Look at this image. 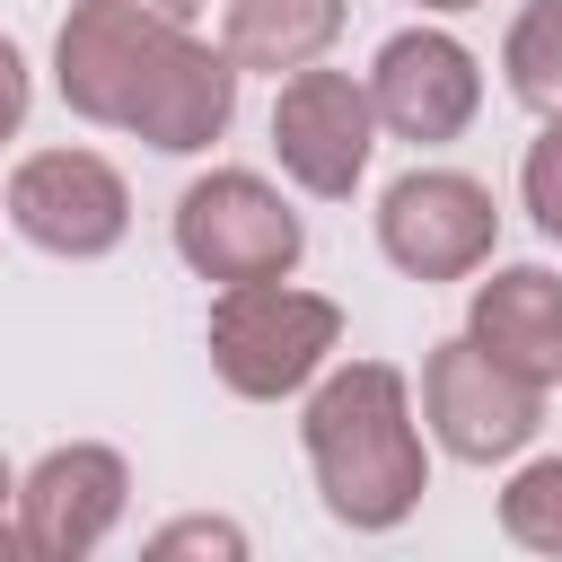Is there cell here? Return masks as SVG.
<instances>
[{
  "label": "cell",
  "mask_w": 562,
  "mask_h": 562,
  "mask_svg": "<svg viewBox=\"0 0 562 562\" xmlns=\"http://www.w3.org/2000/svg\"><path fill=\"white\" fill-rule=\"evenodd\" d=\"M307 474L325 492V509L360 536H386L422 509L430 492V457H422V422H413V386L395 360H342L316 378L307 413Z\"/></svg>",
  "instance_id": "1"
},
{
  "label": "cell",
  "mask_w": 562,
  "mask_h": 562,
  "mask_svg": "<svg viewBox=\"0 0 562 562\" xmlns=\"http://www.w3.org/2000/svg\"><path fill=\"white\" fill-rule=\"evenodd\" d=\"M202 342H211V369H220L228 395L281 404V395H299V386L325 369V351L342 342V307L316 299V290H299L290 272H281V281H228V290L211 299Z\"/></svg>",
  "instance_id": "2"
},
{
  "label": "cell",
  "mask_w": 562,
  "mask_h": 562,
  "mask_svg": "<svg viewBox=\"0 0 562 562\" xmlns=\"http://www.w3.org/2000/svg\"><path fill=\"white\" fill-rule=\"evenodd\" d=\"M184 44H193V26H167V18L114 9V0H70V18L53 35V88L79 123L140 132V114H149V97Z\"/></svg>",
  "instance_id": "3"
},
{
  "label": "cell",
  "mask_w": 562,
  "mask_h": 562,
  "mask_svg": "<svg viewBox=\"0 0 562 562\" xmlns=\"http://www.w3.org/2000/svg\"><path fill=\"white\" fill-rule=\"evenodd\" d=\"M176 255L220 290L228 281H281V272H299L307 228L255 167H211L176 193Z\"/></svg>",
  "instance_id": "4"
},
{
  "label": "cell",
  "mask_w": 562,
  "mask_h": 562,
  "mask_svg": "<svg viewBox=\"0 0 562 562\" xmlns=\"http://www.w3.org/2000/svg\"><path fill=\"white\" fill-rule=\"evenodd\" d=\"M0 220L26 246L61 255V263H97V255H114L132 237V184L97 149H35V158L9 167Z\"/></svg>",
  "instance_id": "5"
},
{
  "label": "cell",
  "mask_w": 562,
  "mask_h": 562,
  "mask_svg": "<svg viewBox=\"0 0 562 562\" xmlns=\"http://www.w3.org/2000/svg\"><path fill=\"white\" fill-rule=\"evenodd\" d=\"M492 237H501V202L465 167H413V176H395L378 193V246L413 281H465V272H483Z\"/></svg>",
  "instance_id": "6"
},
{
  "label": "cell",
  "mask_w": 562,
  "mask_h": 562,
  "mask_svg": "<svg viewBox=\"0 0 562 562\" xmlns=\"http://www.w3.org/2000/svg\"><path fill=\"white\" fill-rule=\"evenodd\" d=\"M369 149H378V105H369V79L351 70H290L281 97H272V158L299 193L316 202H342L360 176H369Z\"/></svg>",
  "instance_id": "7"
},
{
  "label": "cell",
  "mask_w": 562,
  "mask_h": 562,
  "mask_svg": "<svg viewBox=\"0 0 562 562\" xmlns=\"http://www.w3.org/2000/svg\"><path fill=\"white\" fill-rule=\"evenodd\" d=\"M422 422L439 430L448 457L465 465H492V457H518L544 422V386H527L518 369H501L474 334H448L430 360H422Z\"/></svg>",
  "instance_id": "8"
},
{
  "label": "cell",
  "mask_w": 562,
  "mask_h": 562,
  "mask_svg": "<svg viewBox=\"0 0 562 562\" xmlns=\"http://www.w3.org/2000/svg\"><path fill=\"white\" fill-rule=\"evenodd\" d=\"M123 501H132V465L105 439L44 448L26 465V483H18V544H26V562H79V553H97L123 527Z\"/></svg>",
  "instance_id": "9"
},
{
  "label": "cell",
  "mask_w": 562,
  "mask_h": 562,
  "mask_svg": "<svg viewBox=\"0 0 562 562\" xmlns=\"http://www.w3.org/2000/svg\"><path fill=\"white\" fill-rule=\"evenodd\" d=\"M369 105H378V132L430 149V140H457V132L474 123L483 70H474V53H465L457 35L404 26V35H386L378 61H369Z\"/></svg>",
  "instance_id": "10"
},
{
  "label": "cell",
  "mask_w": 562,
  "mask_h": 562,
  "mask_svg": "<svg viewBox=\"0 0 562 562\" xmlns=\"http://www.w3.org/2000/svg\"><path fill=\"white\" fill-rule=\"evenodd\" d=\"M465 334L518 369L527 386H562V272L553 263H501L492 281H474Z\"/></svg>",
  "instance_id": "11"
},
{
  "label": "cell",
  "mask_w": 562,
  "mask_h": 562,
  "mask_svg": "<svg viewBox=\"0 0 562 562\" xmlns=\"http://www.w3.org/2000/svg\"><path fill=\"white\" fill-rule=\"evenodd\" d=\"M237 61L220 53V44H184L176 53V70L158 79V97H149V114H140V132L132 140H149V149H167V158H193V149H211L228 123H237Z\"/></svg>",
  "instance_id": "12"
},
{
  "label": "cell",
  "mask_w": 562,
  "mask_h": 562,
  "mask_svg": "<svg viewBox=\"0 0 562 562\" xmlns=\"http://www.w3.org/2000/svg\"><path fill=\"white\" fill-rule=\"evenodd\" d=\"M342 18H351V0H228V18H220V53H228L237 70H272V79H290V70L325 61V44L342 35Z\"/></svg>",
  "instance_id": "13"
},
{
  "label": "cell",
  "mask_w": 562,
  "mask_h": 562,
  "mask_svg": "<svg viewBox=\"0 0 562 562\" xmlns=\"http://www.w3.org/2000/svg\"><path fill=\"white\" fill-rule=\"evenodd\" d=\"M501 70H509V97L536 105V114H562V0H527L501 35Z\"/></svg>",
  "instance_id": "14"
},
{
  "label": "cell",
  "mask_w": 562,
  "mask_h": 562,
  "mask_svg": "<svg viewBox=\"0 0 562 562\" xmlns=\"http://www.w3.org/2000/svg\"><path fill=\"white\" fill-rule=\"evenodd\" d=\"M501 527H509V544H527V553H562V457H536V465L509 474Z\"/></svg>",
  "instance_id": "15"
},
{
  "label": "cell",
  "mask_w": 562,
  "mask_h": 562,
  "mask_svg": "<svg viewBox=\"0 0 562 562\" xmlns=\"http://www.w3.org/2000/svg\"><path fill=\"white\" fill-rule=\"evenodd\" d=\"M518 193L536 211V228L562 246V114H544V132L527 140V167H518Z\"/></svg>",
  "instance_id": "16"
},
{
  "label": "cell",
  "mask_w": 562,
  "mask_h": 562,
  "mask_svg": "<svg viewBox=\"0 0 562 562\" xmlns=\"http://www.w3.org/2000/svg\"><path fill=\"white\" fill-rule=\"evenodd\" d=\"M149 553H158V562H167V553H246V536H237L228 518H176V527L149 536Z\"/></svg>",
  "instance_id": "17"
},
{
  "label": "cell",
  "mask_w": 562,
  "mask_h": 562,
  "mask_svg": "<svg viewBox=\"0 0 562 562\" xmlns=\"http://www.w3.org/2000/svg\"><path fill=\"white\" fill-rule=\"evenodd\" d=\"M26 97H35V88H26V53L0 35V140H18V123H26Z\"/></svg>",
  "instance_id": "18"
},
{
  "label": "cell",
  "mask_w": 562,
  "mask_h": 562,
  "mask_svg": "<svg viewBox=\"0 0 562 562\" xmlns=\"http://www.w3.org/2000/svg\"><path fill=\"white\" fill-rule=\"evenodd\" d=\"M26 544H18V474H9V457H0V562H18Z\"/></svg>",
  "instance_id": "19"
},
{
  "label": "cell",
  "mask_w": 562,
  "mask_h": 562,
  "mask_svg": "<svg viewBox=\"0 0 562 562\" xmlns=\"http://www.w3.org/2000/svg\"><path fill=\"white\" fill-rule=\"evenodd\" d=\"M114 9H140V18H167V26H193L202 0H114Z\"/></svg>",
  "instance_id": "20"
},
{
  "label": "cell",
  "mask_w": 562,
  "mask_h": 562,
  "mask_svg": "<svg viewBox=\"0 0 562 562\" xmlns=\"http://www.w3.org/2000/svg\"><path fill=\"white\" fill-rule=\"evenodd\" d=\"M422 9H474V0H422Z\"/></svg>",
  "instance_id": "21"
}]
</instances>
